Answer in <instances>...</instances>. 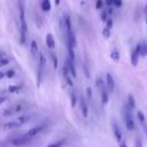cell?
I'll return each instance as SVG.
<instances>
[{
    "label": "cell",
    "instance_id": "ab89813d",
    "mask_svg": "<svg viewBox=\"0 0 147 147\" xmlns=\"http://www.w3.org/2000/svg\"><path fill=\"white\" fill-rule=\"evenodd\" d=\"M5 75H6L5 72H0V78H3V77H5Z\"/></svg>",
    "mask_w": 147,
    "mask_h": 147
},
{
    "label": "cell",
    "instance_id": "7bdbcfd3",
    "mask_svg": "<svg viewBox=\"0 0 147 147\" xmlns=\"http://www.w3.org/2000/svg\"><path fill=\"white\" fill-rule=\"evenodd\" d=\"M145 9H146V11H147V5H146V6H145Z\"/></svg>",
    "mask_w": 147,
    "mask_h": 147
},
{
    "label": "cell",
    "instance_id": "4dcf8cb0",
    "mask_svg": "<svg viewBox=\"0 0 147 147\" xmlns=\"http://www.w3.org/2000/svg\"><path fill=\"white\" fill-rule=\"evenodd\" d=\"M111 26H113V20H111V18H108V21L106 22V28L110 29Z\"/></svg>",
    "mask_w": 147,
    "mask_h": 147
},
{
    "label": "cell",
    "instance_id": "cb8c5ba5",
    "mask_svg": "<svg viewBox=\"0 0 147 147\" xmlns=\"http://www.w3.org/2000/svg\"><path fill=\"white\" fill-rule=\"evenodd\" d=\"M137 116H138V118H139L140 123L145 125V116H144V114H142L141 111H138V113H137Z\"/></svg>",
    "mask_w": 147,
    "mask_h": 147
},
{
    "label": "cell",
    "instance_id": "9c48e42d",
    "mask_svg": "<svg viewBox=\"0 0 147 147\" xmlns=\"http://www.w3.org/2000/svg\"><path fill=\"white\" fill-rule=\"evenodd\" d=\"M106 80H107L108 91H109V92H113V91L115 90V80H114V77H113L110 74H107V75H106Z\"/></svg>",
    "mask_w": 147,
    "mask_h": 147
},
{
    "label": "cell",
    "instance_id": "836d02e7",
    "mask_svg": "<svg viewBox=\"0 0 147 147\" xmlns=\"http://www.w3.org/2000/svg\"><path fill=\"white\" fill-rule=\"evenodd\" d=\"M102 5H103L102 0H96V5H95V7H96L98 9H101V8H102Z\"/></svg>",
    "mask_w": 147,
    "mask_h": 147
},
{
    "label": "cell",
    "instance_id": "5bb4252c",
    "mask_svg": "<svg viewBox=\"0 0 147 147\" xmlns=\"http://www.w3.org/2000/svg\"><path fill=\"white\" fill-rule=\"evenodd\" d=\"M30 48H31V54H32V56L36 57L37 54H38V45H37V41H36V40H31Z\"/></svg>",
    "mask_w": 147,
    "mask_h": 147
},
{
    "label": "cell",
    "instance_id": "52a82bcc",
    "mask_svg": "<svg viewBox=\"0 0 147 147\" xmlns=\"http://www.w3.org/2000/svg\"><path fill=\"white\" fill-rule=\"evenodd\" d=\"M63 23H64V29H65V32H67V37L69 34L72 33V29H71V18L68 14H64L63 15Z\"/></svg>",
    "mask_w": 147,
    "mask_h": 147
},
{
    "label": "cell",
    "instance_id": "8d00e7d4",
    "mask_svg": "<svg viewBox=\"0 0 147 147\" xmlns=\"http://www.w3.org/2000/svg\"><path fill=\"white\" fill-rule=\"evenodd\" d=\"M114 1H115V0H105V2H106L107 6H111V5H114Z\"/></svg>",
    "mask_w": 147,
    "mask_h": 147
},
{
    "label": "cell",
    "instance_id": "b9f144b4",
    "mask_svg": "<svg viewBox=\"0 0 147 147\" xmlns=\"http://www.w3.org/2000/svg\"><path fill=\"white\" fill-rule=\"evenodd\" d=\"M54 1H55V3H56V5H59V3H60V0H54Z\"/></svg>",
    "mask_w": 147,
    "mask_h": 147
},
{
    "label": "cell",
    "instance_id": "d590c367",
    "mask_svg": "<svg viewBox=\"0 0 147 147\" xmlns=\"http://www.w3.org/2000/svg\"><path fill=\"white\" fill-rule=\"evenodd\" d=\"M114 5H115L116 7H121V6H122V0H115V1H114Z\"/></svg>",
    "mask_w": 147,
    "mask_h": 147
},
{
    "label": "cell",
    "instance_id": "5b68a950",
    "mask_svg": "<svg viewBox=\"0 0 147 147\" xmlns=\"http://www.w3.org/2000/svg\"><path fill=\"white\" fill-rule=\"evenodd\" d=\"M44 127H45V124H39V125H36V126H33V127H31L25 134L31 139V138H33L34 136H37L38 133H40L42 130H44Z\"/></svg>",
    "mask_w": 147,
    "mask_h": 147
},
{
    "label": "cell",
    "instance_id": "44dd1931",
    "mask_svg": "<svg viewBox=\"0 0 147 147\" xmlns=\"http://www.w3.org/2000/svg\"><path fill=\"white\" fill-rule=\"evenodd\" d=\"M63 142H64V140H59V141H55V142L49 144V145L46 146V147H61V146L63 145Z\"/></svg>",
    "mask_w": 147,
    "mask_h": 147
},
{
    "label": "cell",
    "instance_id": "ac0fdd59",
    "mask_svg": "<svg viewBox=\"0 0 147 147\" xmlns=\"http://www.w3.org/2000/svg\"><path fill=\"white\" fill-rule=\"evenodd\" d=\"M131 63L133 67H137L138 64V54L136 52H132V55H131Z\"/></svg>",
    "mask_w": 147,
    "mask_h": 147
},
{
    "label": "cell",
    "instance_id": "7c38bea8",
    "mask_svg": "<svg viewBox=\"0 0 147 147\" xmlns=\"http://www.w3.org/2000/svg\"><path fill=\"white\" fill-rule=\"evenodd\" d=\"M75 62L74 61H71L70 59H67V67L69 68V71H70V75L72 76V77H76L77 76V74H76V69H75Z\"/></svg>",
    "mask_w": 147,
    "mask_h": 147
},
{
    "label": "cell",
    "instance_id": "d6a6232c",
    "mask_svg": "<svg viewBox=\"0 0 147 147\" xmlns=\"http://www.w3.org/2000/svg\"><path fill=\"white\" fill-rule=\"evenodd\" d=\"M22 109H23V106L20 103V105H16V107H15V109H14V111H16V113H18V111H22Z\"/></svg>",
    "mask_w": 147,
    "mask_h": 147
},
{
    "label": "cell",
    "instance_id": "4316f807",
    "mask_svg": "<svg viewBox=\"0 0 147 147\" xmlns=\"http://www.w3.org/2000/svg\"><path fill=\"white\" fill-rule=\"evenodd\" d=\"M70 99H71V107H75L76 106V95H75V93L70 94Z\"/></svg>",
    "mask_w": 147,
    "mask_h": 147
},
{
    "label": "cell",
    "instance_id": "60d3db41",
    "mask_svg": "<svg viewBox=\"0 0 147 147\" xmlns=\"http://www.w3.org/2000/svg\"><path fill=\"white\" fill-rule=\"evenodd\" d=\"M144 127H145V132H146V137H147V125L145 124V125H144Z\"/></svg>",
    "mask_w": 147,
    "mask_h": 147
},
{
    "label": "cell",
    "instance_id": "d4e9b609",
    "mask_svg": "<svg viewBox=\"0 0 147 147\" xmlns=\"http://www.w3.org/2000/svg\"><path fill=\"white\" fill-rule=\"evenodd\" d=\"M147 54V44L146 42H142L141 44V55L145 56Z\"/></svg>",
    "mask_w": 147,
    "mask_h": 147
},
{
    "label": "cell",
    "instance_id": "7a4b0ae2",
    "mask_svg": "<svg viewBox=\"0 0 147 147\" xmlns=\"http://www.w3.org/2000/svg\"><path fill=\"white\" fill-rule=\"evenodd\" d=\"M123 115H124V122H125V126L127 130L132 131L134 129V121L132 118V115H131V110L126 107L123 111Z\"/></svg>",
    "mask_w": 147,
    "mask_h": 147
},
{
    "label": "cell",
    "instance_id": "3957f363",
    "mask_svg": "<svg viewBox=\"0 0 147 147\" xmlns=\"http://www.w3.org/2000/svg\"><path fill=\"white\" fill-rule=\"evenodd\" d=\"M96 86L100 88L102 103H103V105H107V102H108V91H107V88L105 87V84H103V82H102L100 78L96 79Z\"/></svg>",
    "mask_w": 147,
    "mask_h": 147
},
{
    "label": "cell",
    "instance_id": "4fadbf2b",
    "mask_svg": "<svg viewBox=\"0 0 147 147\" xmlns=\"http://www.w3.org/2000/svg\"><path fill=\"white\" fill-rule=\"evenodd\" d=\"M69 72H70V71H69V68L67 67V64H64V65H63V76H64V78H65L68 85L72 86V82H71V78H70V76H69Z\"/></svg>",
    "mask_w": 147,
    "mask_h": 147
},
{
    "label": "cell",
    "instance_id": "603a6c76",
    "mask_svg": "<svg viewBox=\"0 0 147 147\" xmlns=\"http://www.w3.org/2000/svg\"><path fill=\"white\" fill-rule=\"evenodd\" d=\"M102 34H103L105 38H109V37H110V29H108V28H103V30H102Z\"/></svg>",
    "mask_w": 147,
    "mask_h": 147
},
{
    "label": "cell",
    "instance_id": "e575fe53",
    "mask_svg": "<svg viewBox=\"0 0 147 147\" xmlns=\"http://www.w3.org/2000/svg\"><path fill=\"white\" fill-rule=\"evenodd\" d=\"M86 94H87V99H88V100H91L92 91H91V88H90V87H87V88H86Z\"/></svg>",
    "mask_w": 147,
    "mask_h": 147
},
{
    "label": "cell",
    "instance_id": "f1b7e54d",
    "mask_svg": "<svg viewBox=\"0 0 147 147\" xmlns=\"http://www.w3.org/2000/svg\"><path fill=\"white\" fill-rule=\"evenodd\" d=\"M8 63H9V60H7L3 56H1V59H0V65H6Z\"/></svg>",
    "mask_w": 147,
    "mask_h": 147
},
{
    "label": "cell",
    "instance_id": "7402d4cb",
    "mask_svg": "<svg viewBox=\"0 0 147 147\" xmlns=\"http://www.w3.org/2000/svg\"><path fill=\"white\" fill-rule=\"evenodd\" d=\"M16 121L22 125V124H24L26 121H29V117H28V116H21V117H18Z\"/></svg>",
    "mask_w": 147,
    "mask_h": 147
},
{
    "label": "cell",
    "instance_id": "9a60e30c",
    "mask_svg": "<svg viewBox=\"0 0 147 147\" xmlns=\"http://www.w3.org/2000/svg\"><path fill=\"white\" fill-rule=\"evenodd\" d=\"M41 9L44 11H49L51 10V1L49 0H42L41 1Z\"/></svg>",
    "mask_w": 147,
    "mask_h": 147
},
{
    "label": "cell",
    "instance_id": "277c9868",
    "mask_svg": "<svg viewBox=\"0 0 147 147\" xmlns=\"http://www.w3.org/2000/svg\"><path fill=\"white\" fill-rule=\"evenodd\" d=\"M44 65H45V57L42 55V53L39 54V62H38V86L40 85L41 82V75H42V70H44Z\"/></svg>",
    "mask_w": 147,
    "mask_h": 147
},
{
    "label": "cell",
    "instance_id": "f546056e",
    "mask_svg": "<svg viewBox=\"0 0 147 147\" xmlns=\"http://www.w3.org/2000/svg\"><path fill=\"white\" fill-rule=\"evenodd\" d=\"M138 55H141V44H138L137 46H136V51H134Z\"/></svg>",
    "mask_w": 147,
    "mask_h": 147
},
{
    "label": "cell",
    "instance_id": "2e32d148",
    "mask_svg": "<svg viewBox=\"0 0 147 147\" xmlns=\"http://www.w3.org/2000/svg\"><path fill=\"white\" fill-rule=\"evenodd\" d=\"M134 107H136L134 98H133L132 95H129V96H127V108H129L130 110H132V109H134Z\"/></svg>",
    "mask_w": 147,
    "mask_h": 147
},
{
    "label": "cell",
    "instance_id": "d6986e66",
    "mask_svg": "<svg viewBox=\"0 0 147 147\" xmlns=\"http://www.w3.org/2000/svg\"><path fill=\"white\" fill-rule=\"evenodd\" d=\"M21 90V86H17V85H10L8 86V92L9 93H16Z\"/></svg>",
    "mask_w": 147,
    "mask_h": 147
},
{
    "label": "cell",
    "instance_id": "e0dca14e",
    "mask_svg": "<svg viewBox=\"0 0 147 147\" xmlns=\"http://www.w3.org/2000/svg\"><path fill=\"white\" fill-rule=\"evenodd\" d=\"M21 124L17 122V121H14V122H8L6 124H3V129H13V127H17L20 126Z\"/></svg>",
    "mask_w": 147,
    "mask_h": 147
},
{
    "label": "cell",
    "instance_id": "74e56055",
    "mask_svg": "<svg viewBox=\"0 0 147 147\" xmlns=\"http://www.w3.org/2000/svg\"><path fill=\"white\" fill-rule=\"evenodd\" d=\"M136 147H142V144H141V141L139 139L136 140Z\"/></svg>",
    "mask_w": 147,
    "mask_h": 147
},
{
    "label": "cell",
    "instance_id": "6da1fadb",
    "mask_svg": "<svg viewBox=\"0 0 147 147\" xmlns=\"http://www.w3.org/2000/svg\"><path fill=\"white\" fill-rule=\"evenodd\" d=\"M20 23H21V42L24 44L25 42V36H26V22H25V13H24V8L22 5H20Z\"/></svg>",
    "mask_w": 147,
    "mask_h": 147
},
{
    "label": "cell",
    "instance_id": "8992f818",
    "mask_svg": "<svg viewBox=\"0 0 147 147\" xmlns=\"http://www.w3.org/2000/svg\"><path fill=\"white\" fill-rule=\"evenodd\" d=\"M29 141H30V138H29L26 134H23V136H21V137H17V138L13 139V140H11V144H13L14 146H23V145L29 144Z\"/></svg>",
    "mask_w": 147,
    "mask_h": 147
},
{
    "label": "cell",
    "instance_id": "ffe728a7",
    "mask_svg": "<svg viewBox=\"0 0 147 147\" xmlns=\"http://www.w3.org/2000/svg\"><path fill=\"white\" fill-rule=\"evenodd\" d=\"M110 57H111L115 62H117V61H119V53H118L117 51H113V52L110 53Z\"/></svg>",
    "mask_w": 147,
    "mask_h": 147
},
{
    "label": "cell",
    "instance_id": "ba28073f",
    "mask_svg": "<svg viewBox=\"0 0 147 147\" xmlns=\"http://www.w3.org/2000/svg\"><path fill=\"white\" fill-rule=\"evenodd\" d=\"M113 131H114L115 138H116V140L118 141V144H119V142H122V141H123V136H122L121 129L118 127V125H117L115 122H113Z\"/></svg>",
    "mask_w": 147,
    "mask_h": 147
},
{
    "label": "cell",
    "instance_id": "f35d334b",
    "mask_svg": "<svg viewBox=\"0 0 147 147\" xmlns=\"http://www.w3.org/2000/svg\"><path fill=\"white\" fill-rule=\"evenodd\" d=\"M119 147H126V145H125V141L123 140L122 142H119Z\"/></svg>",
    "mask_w": 147,
    "mask_h": 147
},
{
    "label": "cell",
    "instance_id": "1f68e13d",
    "mask_svg": "<svg viewBox=\"0 0 147 147\" xmlns=\"http://www.w3.org/2000/svg\"><path fill=\"white\" fill-rule=\"evenodd\" d=\"M101 21H103V22H107V21H108V18H107V13H106V11H102V14H101Z\"/></svg>",
    "mask_w": 147,
    "mask_h": 147
},
{
    "label": "cell",
    "instance_id": "30bf717a",
    "mask_svg": "<svg viewBox=\"0 0 147 147\" xmlns=\"http://www.w3.org/2000/svg\"><path fill=\"white\" fill-rule=\"evenodd\" d=\"M46 45L48 46L49 49H54L55 48V40H54V38H53V36L51 33L46 34Z\"/></svg>",
    "mask_w": 147,
    "mask_h": 147
},
{
    "label": "cell",
    "instance_id": "83f0119b",
    "mask_svg": "<svg viewBox=\"0 0 147 147\" xmlns=\"http://www.w3.org/2000/svg\"><path fill=\"white\" fill-rule=\"evenodd\" d=\"M52 59H53V67L56 69L57 68V57L55 54H52Z\"/></svg>",
    "mask_w": 147,
    "mask_h": 147
},
{
    "label": "cell",
    "instance_id": "8fae6325",
    "mask_svg": "<svg viewBox=\"0 0 147 147\" xmlns=\"http://www.w3.org/2000/svg\"><path fill=\"white\" fill-rule=\"evenodd\" d=\"M80 109H82V114L84 117H87L88 116V108H87V103L85 101L84 98L80 99Z\"/></svg>",
    "mask_w": 147,
    "mask_h": 147
},
{
    "label": "cell",
    "instance_id": "484cf974",
    "mask_svg": "<svg viewBox=\"0 0 147 147\" xmlns=\"http://www.w3.org/2000/svg\"><path fill=\"white\" fill-rule=\"evenodd\" d=\"M5 74H6V76H7L8 78H13V77L15 76V71H14V70H7Z\"/></svg>",
    "mask_w": 147,
    "mask_h": 147
}]
</instances>
